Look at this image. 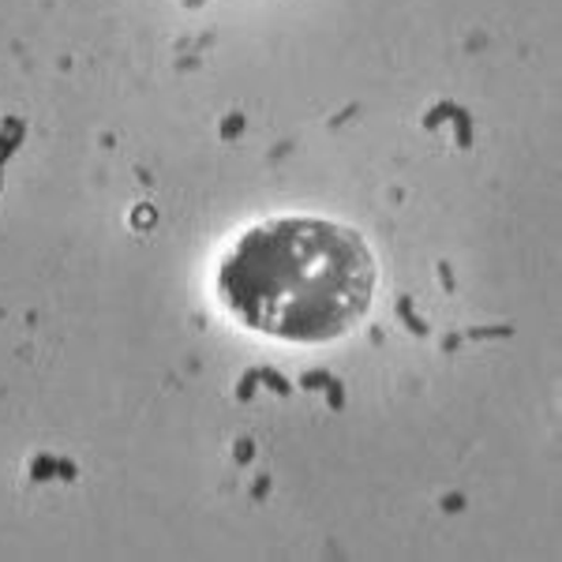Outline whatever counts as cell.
Returning <instances> with one entry per match:
<instances>
[{
	"mask_svg": "<svg viewBox=\"0 0 562 562\" xmlns=\"http://www.w3.org/2000/svg\"><path fill=\"white\" fill-rule=\"evenodd\" d=\"M379 262L357 229L285 214L244 229L217 262V301L240 326L289 346L338 341L368 319Z\"/></svg>",
	"mask_w": 562,
	"mask_h": 562,
	"instance_id": "cell-1",
	"label": "cell"
}]
</instances>
